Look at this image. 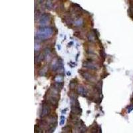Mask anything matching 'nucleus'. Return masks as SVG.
I'll return each mask as SVG.
<instances>
[{
  "label": "nucleus",
  "instance_id": "1",
  "mask_svg": "<svg viewBox=\"0 0 133 133\" xmlns=\"http://www.w3.org/2000/svg\"><path fill=\"white\" fill-rule=\"evenodd\" d=\"M54 29L50 27H41L37 31L36 37H37V39L41 41H44L46 39H49L51 37L53 34Z\"/></svg>",
  "mask_w": 133,
  "mask_h": 133
},
{
  "label": "nucleus",
  "instance_id": "2",
  "mask_svg": "<svg viewBox=\"0 0 133 133\" xmlns=\"http://www.w3.org/2000/svg\"><path fill=\"white\" fill-rule=\"evenodd\" d=\"M51 104L49 103L47 100L45 99L42 102V105H41V118H45L46 117H48L51 112Z\"/></svg>",
  "mask_w": 133,
  "mask_h": 133
},
{
  "label": "nucleus",
  "instance_id": "3",
  "mask_svg": "<svg viewBox=\"0 0 133 133\" xmlns=\"http://www.w3.org/2000/svg\"><path fill=\"white\" fill-rule=\"evenodd\" d=\"M51 15L50 13H43L39 17V24L41 27H45L51 22Z\"/></svg>",
  "mask_w": 133,
  "mask_h": 133
},
{
  "label": "nucleus",
  "instance_id": "4",
  "mask_svg": "<svg viewBox=\"0 0 133 133\" xmlns=\"http://www.w3.org/2000/svg\"><path fill=\"white\" fill-rule=\"evenodd\" d=\"M79 74H80L86 81L93 83V82H94L95 80H96L95 77H94V75H92L91 73H88L87 71H83V70H79Z\"/></svg>",
  "mask_w": 133,
  "mask_h": 133
},
{
  "label": "nucleus",
  "instance_id": "5",
  "mask_svg": "<svg viewBox=\"0 0 133 133\" xmlns=\"http://www.w3.org/2000/svg\"><path fill=\"white\" fill-rule=\"evenodd\" d=\"M83 67L84 68L91 69V70H97L98 67L97 65L94 64L91 59H88L87 61H84L83 63Z\"/></svg>",
  "mask_w": 133,
  "mask_h": 133
},
{
  "label": "nucleus",
  "instance_id": "6",
  "mask_svg": "<svg viewBox=\"0 0 133 133\" xmlns=\"http://www.w3.org/2000/svg\"><path fill=\"white\" fill-rule=\"evenodd\" d=\"M77 94L83 97H87L88 94H89V91H88L87 89L84 87V86H82V85L77 87Z\"/></svg>",
  "mask_w": 133,
  "mask_h": 133
},
{
  "label": "nucleus",
  "instance_id": "7",
  "mask_svg": "<svg viewBox=\"0 0 133 133\" xmlns=\"http://www.w3.org/2000/svg\"><path fill=\"white\" fill-rule=\"evenodd\" d=\"M73 24L75 27H81L83 25V20L81 18V17H77L74 21H73Z\"/></svg>",
  "mask_w": 133,
  "mask_h": 133
},
{
  "label": "nucleus",
  "instance_id": "8",
  "mask_svg": "<svg viewBox=\"0 0 133 133\" xmlns=\"http://www.w3.org/2000/svg\"><path fill=\"white\" fill-rule=\"evenodd\" d=\"M87 38L88 40H89L90 42H94L96 36L94 35V32L93 31V30H92V32H89L87 34Z\"/></svg>",
  "mask_w": 133,
  "mask_h": 133
},
{
  "label": "nucleus",
  "instance_id": "9",
  "mask_svg": "<svg viewBox=\"0 0 133 133\" xmlns=\"http://www.w3.org/2000/svg\"><path fill=\"white\" fill-rule=\"evenodd\" d=\"M102 85H103V82L102 81H100L95 86V89L99 94H102Z\"/></svg>",
  "mask_w": 133,
  "mask_h": 133
},
{
  "label": "nucleus",
  "instance_id": "10",
  "mask_svg": "<svg viewBox=\"0 0 133 133\" xmlns=\"http://www.w3.org/2000/svg\"><path fill=\"white\" fill-rule=\"evenodd\" d=\"M77 79H73L72 81H71L70 83H69V87L71 90H73L74 89H75V87H77Z\"/></svg>",
  "mask_w": 133,
  "mask_h": 133
},
{
  "label": "nucleus",
  "instance_id": "11",
  "mask_svg": "<svg viewBox=\"0 0 133 133\" xmlns=\"http://www.w3.org/2000/svg\"><path fill=\"white\" fill-rule=\"evenodd\" d=\"M100 55H101V58H103V61H104V59L107 57V55L105 53V51H104V49L102 47V49H101V51H100Z\"/></svg>",
  "mask_w": 133,
  "mask_h": 133
},
{
  "label": "nucleus",
  "instance_id": "12",
  "mask_svg": "<svg viewBox=\"0 0 133 133\" xmlns=\"http://www.w3.org/2000/svg\"><path fill=\"white\" fill-rule=\"evenodd\" d=\"M53 0H47V3H46V7L47 9L51 10V8L53 7Z\"/></svg>",
  "mask_w": 133,
  "mask_h": 133
},
{
  "label": "nucleus",
  "instance_id": "13",
  "mask_svg": "<svg viewBox=\"0 0 133 133\" xmlns=\"http://www.w3.org/2000/svg\"><path fill=\"white\" fill-rule=\"evenodd\" d=\"M60 119H61V120H60V123H59L60 125H63L65 122V116H64V115H61V117H60Z\"/></svg>",
  "mask_w": 133,
  "mask_h": 133
},
{
  "label": "nucleus",
  "instance_id": "14",
  "mask_svg": "<svg viewBox=\"0 0 133 133\" xmlns=\"http://www.w3.org/2000/svg\"><path fill=\"white\" fill-rule=\"evenodd\" d=\"M132 110H133V104H130L127 107V112L128 113H130Z\"/></svg>",
  "mask_w": 133,
  "mask_h": 133
},
{
  "label": "nucleus",
  "instance_id": "15",
  "mask_svg": "<svg viewBox=\"0 0 133 133\" xmlns=\"http://www.w3.org/2000/svg\"><path fill=\"white\" fill-rule=\"evenodd\" d=\"M46 73H47V72L45 69H42L39 72V75L41 76H45Z\"/></svg>",
  "mask_w": 133,
  "mask_h": 133
},
{
  "label": "nucleus",
  "instance_id": "16",
  "mask_svg": "<svg viewBox=\"0 0 133 133\" xmlns=\"http://www.w3.org/2000/svg\"><path fill=\"white\" fill-rule=\"evenodd\" d=\"M69 65H71V67H74L75 65H76V63H73V62L70 61V62H69Z\"/></svg>",
  "mask_w": 133,
  "mask_h": 133
},
{
  "label": "nucleus",
  "instance_id": "17",
  "mask_svg": "<svg viewBox=\"0 0 133 133\" xmlns=\"http://www.w3.org/2000/svg\"><path fill=\"white\" fill-rule=\"evenodd\" d=\"M98 133H102V129H101V127H100L99 125L98 126Z\"/></svg>",
  "mask_w": 133,
  "mask_h": 133
},
{
  "label": "nucleus",
  "instance_id": "18",
  "mask_svg": "<svg viewBox=\"0 0 133 133\" xmlns=\"http://www.w3.org/2000/svg\"><path fill=\"white\" fill-rule=\"evenodd\" d=\"M45 0H37V3L39 4H41V3H44Z\"/></svg>",
  "mask_w": 133,
  "mask_h": 133
},
{
  "label": "nucleus",
  "instance_id": "19",
  "mask_svg": "<svg viewBox=\"0 0 133 133\" xmlns=\"http://www.w3.org/2000/svg\"><path fill=\"white\" fill-rule=\"evenodd\" d=\"M67 108H65V110H62V111H61L62 114H65L66 113V112H67Z\"/></svg>",
  "mask_w": 133,
  "mask_h": 133
},
{
  "label": "nucleus",
  "instance_id": "20",
  "mask_svg": "<svg viewBox=\"0 0 133 133\" xmlns=\"http://www.w3.org/2000/svg\"><path fill=\"white\" fill-rule=\"evenodd\" d=\"M73 44V41H71V42H70V43H69L68 47H71V46Z\"/></svg>",
  "mask_w": 133,
  "mask_h": 133
},
{
  "label": "nucleus",
  "instance_id": "21",
  "mask_svg": "<svg viewBox=\"0 0 133 133\" xmlns=\"http://www.w3.org/2000/svg\"><path fill=\"white\" fill-rule=\"evenodd\" d=\"M57 48H58L59 50H61V45H57Z\"/></svg>",
  "mask_w": 133,
  "mask_h": 133
},
{
  "label": "nucleus",
  "instance_id": "22",
  "mask_svg": "<svg viewBox=\"0 0 133 133\" xmlns=\"http://www.w3.org/2000/svg\"><path fill=\"white\" fill-rule=\"evenodd\" d=\"M67 75H68V76H70V75H71V73H70V71L67 72Z\"/></svg>",
  "mask_w": 133,
  "mask_h": 133
},
{
  "label": "nucleus",
  "instance_id": "23",
  "mask_svg": "<svg viewBox=\"0 0 133 133\" xmlns=\"http://www.w3.org/2000/svg\"><path fill=\"white\" fill-rule=\"evenodd\" d=\"M79 55V53H78V54H77V57H76V61H77V59H78Z\"/></svg>",
  "mask_w": 133,
  "mask_h": 133
},
{
  "label": "nucleus",
  "instance_id": "24",
  "mask_svg": "<svg viewBox=\"0 0 133 133\" xmlns=\"http://www.w3.org/2000/svg\"><path fill=\"white\" fill-rule=\"evenodd\" d=\"M131 102H133V97L131 99Z\"/></svg>",
  "mask_w": 133,
  "mask_h": 133
}]
</instances>
